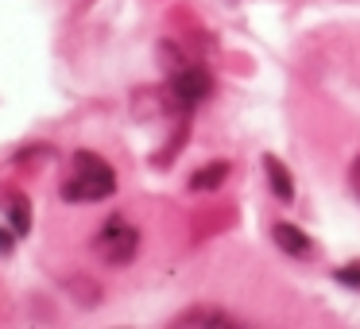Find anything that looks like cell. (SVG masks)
Here are the masks:
<instances>
[{"mask_svg":"<svg viewBox=\"0 0 360 329\" xmlns=\"http://www.w3.org/2000/svg\"><path fill=\"white\" fill-rule=\"evenodd\" d=\"M63 202H105L117 194V171L105 163L97 151H74L70 155V171H66L63 186H58Z\"/></svg>","mask_w":360,"mask_h":329,"instance_id":"6da1fadb","label":"cell"},{"mask_svg":"<svg viewBox=\"0 0 360 329\" xmlns=\"http://www.w3.org/2000/svg\"><path fill=\"white\" fill-rule=\"evenodd\" d=\"M94 252H97V256H101L109 267L132 264L136 252H140V228H136L132 221H124V213H117V217H109L101 228H97Z\"/></svg>","mask_w":360,"mask_h":329,"instance_id":"7a4b0ae2","label":"cell"},{"mask_svg":"<svg viewBox=\"0 0 360 329\" xmlns=\"http://www.w3.org/2000/svg\"><path fill=\"white\" fill-rule=\"evenodd\" d=\"M171 93H174V101H182V105H198L213 93V78L202 66H186V70H179L171 78Z\"/></svg>","mask_w":360,"mask_h":329,"instance_id":"3957f363","label":"cell"},{"mask_svg":"<svg viewBox=\"0 0 360 329\" xmlns=\"http://www.w3.org/2000/svg\"><path fill=\"white\" fill-rule=\"evenodd\" d=\"M271 236H275V244H279V248L287 252V256H298V259L310 256V248H314L310 236H306L302 228H295V225H275V228H271Z\"/></svg>","mask_w":360,"mask_h":329,"instance_id":"277c9868","label":"cell"},{"mask_svg":"<svg viewBox=\"0 0 360 329\" xmlns=\"http://www.w3.org/2000/svg\"><path fill=\"white\" fill-rule=\"evenodd\" d=\"M4 209H8V225L16 228V236L32 233V202H27L24 194H16V190H12V194L4 198Z\"/></svg>","mask_w":360,"mask_h":329,"instance_id":"5b68a950","label":"cell"},{"mask_svg":"<svg viewBox=\"0 0 360 329\" xmlns=\"http://www.w3.org/2000/svg\"><path fill=\"white\" fill-rule=\"evenodd\" d=\"M264 171H267V179H271L275 198H279V202H290V198H295V179H290L287 167H283L275 155H264Z\"/></svg>","mask_w":360,"mask_h":329,"instance_id":"8992f818","label":"cell"},{"mask_svg":"<svg viewBox=\"0 0 360 329\" xmlns=\"http://www.w3.org/2000/svg\"><path fill=\"white\" fill-rule=\"evenodd\" d=\"M225 179H229V163H210L190 174V190H217Z\"/></svg>","mask_w":360,"mask_h":329,"instance_id":"52a82bcc","label":"cell"},{"mask_svg":"<svg viewBox=\"0 0 360 329\" xmlns=\"http://www.w3.org/2000/svg\"><path fill=\"white\" fill-rule=\"evenodd\" d=\"M174 325H233V318L217 310H190V314H179Z\"/></svg>","mask_w":360,"mask_h":329,"instance_id":"ba28073f","label":"cell"},{"mask_svg":"<svg viewBox=\"0 0 360 329\" xmlns=\"http://www.w3.org/2000/svg\"><path fill=\"white\" fill-rule=\"evenodd\" d=\"M337 279H341L345 287H356L360 290V264H345L341 271H337Z\"/></svg>","mask_w":360,"mask_h":329,"instance_id":"9c48e42d","label":"cell"},{"mask_svg":"<svg viewBox=\"0 0 360 329\" xmlns=\"http://www.w3.org/2000/svg\"><path fill=\"white\" fill-rule=\"evenodd\" d=\"M12 244H16V228H4V225H0V256H8V252H12Z\"/></svg>","mask_w":360,"mask_h":329,"instance_id":"30bf717a","label":"cell"},{"mask_svg":"<svg viewBox=\"0 0 360 329\" xmlns=\"http://www.w3.org/2000/svg\"><path fill=\"white\" fill-rule=\"evenodd\" d=\"M349 186H352V194L360 198V155L352 159V167H349Z\"/></svg>","mask_w":360,"mask_h":329,"instance_id":"8fae6325","label":"cell"}]
</instances>
